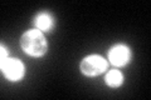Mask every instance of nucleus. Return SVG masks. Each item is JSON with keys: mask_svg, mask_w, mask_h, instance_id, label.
I'll return each mask as SVG.
<instances>
[{"mask_svg": "<svg viewBox=\"0 0 151 100\" xmlns=\"http://www.w3.org/2000/svg\"><path fill=\"white\" fill-rule=\"evenodd\" d=\"M105 80H106V84L108 85V87H111V88H119L120 85L124 83V75H122V73H121L120 70L112 69V70H110L106 74Z\"/></svg>", "mask_w": 151, "mask_h": 100, "instance_id": "423d86ee", "label": "nucleus"}, {"mask_svg": "<svg viewBox=\"0 0 151 100\" xmlns=\"http://www.w3.org/2000/svg\"><path fill=\"white\" fill-rule=\"evenodd\" d=\"M20 46L25 54L34 58L43 56L48 50V43L45 36L38 29L25 31L20 38Z\"/></svg>", "mask_w": 151, "mask_h": 100, "instance_id": "f257e3e1", "label": "nucleus"}, {"mask_svg": "<svg viewBox=\"0 0 151 100\" xmlns=\"http://www.w3.org/2000/svg\"><path fill=\"white\" fill-rule=\"evenodd\" d=\"M35 29H38L39 31L44 33V31H50L54 28V20L52 18L50 14L48 13H39L35 16Z\"/></svg>", "mask_w": 151, "mask_h": 100, "instance_id": "39448f33", "label": "nucleus"}, {"mask_svg": "<svg viewBox=\"0 0 151 100\" xmlns=\"http://www.w3.org/2000/svg\"><path fill=\"white\" fill-rule=\"evenodd\" d=\"M108 60L116 68H121L129 64L131 60V50L125 44H116L108 50Z\"/></svg>", "mask_w": 151, "mask_h": 100, "instance_id": "20e7f679", "label": "nucleus"}, {"mask_svg": "<svg viewBox=\"0 0 151 100\" xmlns=\"http://www.w3.org/2000/svg\"><path fill=\"white\" fill-rule=\"evenodd\" d=\"M1 71L9 82H19L24 78L25 74V66L19 59L13 58H5L1 59Z\"/></svg>", "mask_w": 151, "mask_h": 100, "instance_id": "7ed1b4c3", "label": "nucleus"}, {"mask_svg": "<svg viewBox=\"0 0 151 100\" xmlns=\"http://www.w3.org/2000/svg\"><path fill=\"white\" fill-rule=\"evenodd\" d=\"M79 69L86 77H96V75L102 74L107 69V61L101 55L92 54L86 56L81 61Z\"/></svg>", "mask_w": 151, "mask_h": 100, "instance_id": "f03ea898", "label": "nucleus"}]
</instances>
